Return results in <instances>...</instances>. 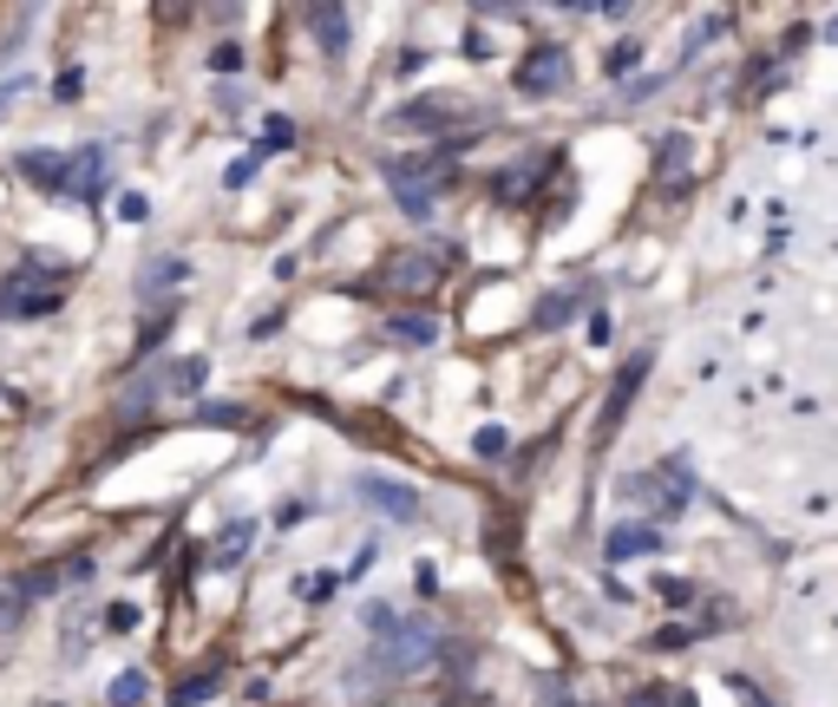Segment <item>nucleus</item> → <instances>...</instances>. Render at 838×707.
Segmentation results:
<instances>
[{
  "instance_id": "1",
  "label": "nucleus",
  "mask_w": 838,
  "mask_h": 707,
  "mask_svg": "<svg viewBox=\"0 0 838 707\" xmlns=\"http://www.w3.org/2000/svg\"><path fill=\"white\" fill-rule=\"evenodd\" d=\"M432 648H439V636H432V623H426V616H413V623H394L387 636L367 648V662H360L354 675H360V682H374V688H380V682H400V675H413ZM360 682H354V688H360Z\"/></svg>"
},
{
  "instance_id": "2",
  "label": "nucleus",
  "mask_w": 838,
  "mask_h": 707,
  "mask_svg": "<svg viewBox=\"0 0 838 707\" xmlns=\"http://www.w3.org/2000/svg\"><path fill=\"white\" fill-rule=\"evenodd\" d=\"M387 184H394V204H400L407 216H432L439 191H446V151L394 157V164H387Z\"/></svg>"
},
{
  "instance_id": "3",
  "label": "nucleus",
  "mask_w": 838,
  "mask_h": 707,
  "mask_svg": "<svg viewBox=\"0 0 838 707\" xmlns=\"http://www.w3.org/2000/svg\"><path fill=\"white\" fill-rule=\"evenodd\" d=\"M209 373V360H197V354H184V360H171V367H151V373H139V387L119 400V413L125 420H139L151 400H164V393H197Z\"/></svg>"
},
{
  "instance_id": "4",
  "label": "nucleus",
  "mask_w": 838,
  "mask_h": 707,
  "mask_svg": "<svg viewBox=\"0 0 838 707\" xmlns=\"http://www.w3.org/2000/svg\"><path fill=\"white\" fill-rule=\"evenodd\" d=\"M623 498H642L655 504V518H682L688 498H695V479H688V459H662L648 479H623Z\"/></svg>"
},
{
  "instance_id": "5",
  "label": "nucleus",
  "mask_w": 838,
  "mask_h": 707,
  "mask_svg": "<svg viewBox=\"0 0 838 707\" xmlns=\"http://www.w3.org/2000/svg\"><path fill=\"white\" fill-rule=\"evenodd\" d=\"M60 308V288L47 283V263H20L7 283H0V315L7 321H40Z\"/></svg>"
},
{
  "instance_id": "6",
  "label": "nucleus",
  "mask_w": 838,
  "mask_h": 707,
  "mask_svg": "<svg viewBox=\"0 0 838 707\" xmlns=\"http://www.w3.org/2000/svg\"><path fill=\"white\" fill-rule=\"evenodd\" d=\"M105 177H112V157H105V144H79V151H67V164H60V177H53V197L99 204V197H105Z\"/></svg>"
},
{
  "instance_id": "7",
  "label": "nucleus",
  "mask_w": 838,
  "mask_h": 707,
  "mask_svg": "<svg viewBox=\"0 0 838 707\" xmlns=\"http://www.w3.org/2000/svg\"><path fill=\"white\" fill-rule=\"evenodd\" d=\"M511 79H518L524 99H551V92H563V85H570V47H558V40L524 47V60H518Z\"/></svg>"
},
{
  "instance_id": "8",
  "label": "nucleus",
  "mask_w": 838,
  "mask_h": 707,
  "mask_svg": "<svg viewBox=\"0 0 838 707\" xmlns=\"http://www.w3.org/2000/svg\"><path fill=\"white\" fill-rule=\"evenodd\" d=\"M648 360L655 354H628L623 367H616V380H610V400H603V420H596V439H616V426H623L628 400L642 393V380H648Z\"/></svg>"
},
{
  "instance_id": "9",
  "label": "nucleus",
  "mask_w": 838,
  "mask_h": 707,
  "mask_svg": "<svg viewBox=\"0 0 838 707\" xmlns=\"http://www.w3.org/2000/svg\"><path fill=\"white\" fill-rule=\"evenodd\" d=\"M354 492H360V504H374V511H380V518H394V524L426 518V498H419L413 485H394V479H360Z\"/></svg>"
},
{
  "instance_id": "10",
  "label": "nucleus",
  "mask_w": 838,
  "mask_h": 707,
  "mask_svg": "<svg viewBox=\"0 0 838 707\" xmlns=\"http://www.w3.org/2000/svg\"><path fill=\"white\" fill-rule=\"evenodd\" d=\"M432 283H439V256H419V249L394 256V263L380 269V288H400V295H426Z\"/></svg>"
},
{
  "instance_id": "11",
  "label": "nucleus",
  "mask_w": 838,
  "mask_h": 707,
  "mask_svg": "<svg viewBox=\"0 0 838 707\" xmlns=\"http://www.w3.org/2000/svg\"><path fill=\"white\" fill-rule=\"evenodd\" d=\"M394 125H407V132H446V125H466V105H446V92H432V99L400 105Z\"/></svg>"
},
{
  "instance_id": "12",
  "label": "nucleus",
  "mask_w": 838,
  "mask_h": 707,
  "mask_svg": "<svg viewBox=\"0 0 838 707\" xmlns=\"http://www.w3.org/2000/svg\"><path fill=\"white\" fill-rule=\"evenodd\" d=\"M308 27H315V40H321L328 60H348V47H354L348 7H308Z\"/></svg>"
},
{
  "instance_id": "13",
  "label": "nucleus",
  "mask_w": 838,
  "mask_h": 707,
  "mask_svg": "<svg viewBox=\"0 0 838 707\" xmlns=\"http://www.w3.org/2000/svg\"><path fill=\"white\" fill-rule=\"evenodd\" d=\"M249 544H256V518H229L223 537L209 544V570H236L243 557H249Z\"/></svg>"
},
{
  "instance_id": "14",
  "label": "nucleus",
  "mask_w": 838,
  "mask_h": 707,
  "mask_svg": "<svg viewBox=\"0 0 838 707\" xmlns=\"http://www.w3.org/2000/svg\"><path fill=\"white\" fill-rule=\"evenodd\" d=\"M648 551H662V531H655V524H616V531H610V564L648 557Z\"/></svg>"
},
{
  "instance_id": "15",
  "label": "nucleus",
  "mask_w": 838,
  "mask_h": 707,
  "mask_svg": "<svg viewBox=\"0 0 838 707\" xmlns=\"http://www.w3.org/2000/svg\"><path fill=\"white\" fill-rule=\"evenodd\" d=\"M209 695H223V662H204V668H191L177 688H171V707H197Z\"/></svg>"
},
{
  "instance_id": "16",
  "label": "nucleus",
  "mask_w": 838,
  "mask_h": 707,
  "mask_svg": "<svg viewBox=\"0 0 838 707\" xmlns=\"http://www.w3.org/2000/svg\"><path fill=\"white\" fill-rule=\"evenodd\" d=\"M387 335H394V341H407V348H426V341H439V321H432V315H394V321H387Z\"/></svg>"
},
{
  "instance_id": "17",
  "label": "nucleus",
  "mask_w": 838,
  "mask_h": 707,
  "mask_svg": "<svg viewBox=\"0 0 838 707\" xmlns=\"http://www.w3.org/2000/svg\"><path fill=\"white\" fill-rule=\"evenodd\" d=\"M570 315H576V295H570V288H563V295H544V308H538V315H531V321H538V328H563V321H570Z\"/></svg>"
},
{
  "instance_id": "18",
  "label": "nucleus",
  "mask_w": 838,
  "mask_h": 707,
  "mask_svg": "<svg viewBox=\"0 0 838 707\" xmlns=\"http://www.w3.org/2000/svg\"><path fill=\"white\" fill-rule=\"evenodd\" d=\"M105 701H112V707H139L144 701V675H139V668H125V675L112 682V695H105Z\"/></svg>"
},
{
  "instance_id": "19",
  "label": "nucleus",
  "mask_w": 838,
  "mask_h": 707,
  "mask_svg": "<svg viewBox=\"0 0 838 707\" xmlns=\"http://www.w3.org/2000/svg\"><path fill=\"white\" fill-rule=\"evenodd\" d=\"M655 171H662V177H682V171H688V139H662Z\"/></svg>"
},
{
  "instance_id": "20",
  "label": "nucleus",
  "mask_w": 838,
  "mask_h": 707,
  "mask_svg": "<svg viewBox=\"0 0 838 707\" xmlns=\"http://www.w3.org/2000/svg\"><path fill=\"white\" fill-rule=\"evenodd\" d=\"M197 420H216V426H243L249 420V413H243V407H229V400H204V407H197Z\"/></svg>"
},
{
  "instance_id": "21",
  "label": "nucleus",
  "mask_w": 838,
  "mask_h": 707,
  "mask_svg": "<svg viewBox=\"0 0 838 707\" xmlns=\"http://www.w3.org/2000/svg\"><path fill=\"white\" fill-rule=\"evenodd\" d=\"M157 283H184V263L171 256V263H151V269H144V276H139V288H144V295H151V288H157Z\"/></svg>"
},
{
  "instance_id": "22",
  "label": "nucleus",
  "mask_w": 838,
  "mask_h": 707,
  "mask_svg": "<svg viewBox=\"0 0 838 707\" xmlns=\"http://www.w3.org/2000/svg\"><path fill=\"white\" fill-rule=\"evenodd\" d=\"M171 321H177V315H171V308H157V315L144 321V335H139V354H151V348H157V341L171 335Z\"/></svg>"
},
{
  "instance_id": "23",
  "label": "nucleus",
  "mask_w": 838,
  "mask_h": 707,
  "mask_svg": "<svg viewBox=\"0 0 838 707\" xmlns=\"http://www.w3.org/2000/svg\"><path fill=\"white\" fill-rule=\"evenodd\" d=\"M105 629H112V636H132V629H139V609H132V603H112V609H105Z\"/></svg>"
},
{
  "instance_id": "24",
  "label": "nucleus",
  "mask_w": 838,
  "mask_h": 707,
  "mask_svg": "<svg viewBox=\"0 0 838 707\" xmlns=\"http://www.w3.org/2000/svg\"><path fill=\"white\" fill-rule=\"evenodd\" d=\"M360 623H367V636L380 642L387 629H394V609H387V603H367V616H360Z\"/></svg>"
},
{
  "instance_id": "25",
  "label": "nucleus",
  "mask_w": 838,
  "mask_h": 707,
  "mask_svg": "<svg viewBox=\"0 0 838 707\" xmlns=\"http://www.w3.org/2000/svg\"><path fill=\"white\" fill-rule=\"evenodd\" d=\"M288 139H295V125H288V119H269V125H263V157H269V151H282Z\"/></svg>"
},
{
  "instance_id": "26",
  "label": "nucleus",
  "mask_w": 838,
  "mask_h": 707,
  "mask_svg": "<svg viewBox=\"0 0 838 707\" xmlns=\"http://www.w3.org/2000/svg\"><path fill=\"white\" fill-rule=\"evenodd\" d=\"M668 695H675V688H662V682H655V688H635L628 707H668Z\"/></svg>"
},
{
  "instance_id": "27",
  "label": "nucleus",
  "mask_w": 838,
  "mask_h": 707,
  "mask_svg": "<svg viewBox=\"0 0 838 707\" xmlns=\"http://www.w3.org/2000/svg\"><path fill=\"white\" fill-rule=\"evenodd\" d=\"M209 66H216V72H236V66H243V47H229V40H223V47L209 53Z\"/></svg>"
},
{
  "instance_id": "28",
  "label": "nucleus",
  "mask_w": 838,
  "mask_h": 707,
  "mask_svg": "<svg viewBox=\"0 0 838 707\" xmlns=\"http://www.w3.org/2000/svg\"><path fill=\"white\" fill-rule=\"evenodd\" d=\"M256 164H263V151H249L243 164H229V191H236V184H249V177H256Z\"/></svg>"
},
{
  "instance_id": "29",
  "label": "nucleus",
  "mask_w": 838,
  "mask_h": 707,
  "mask_svg": "<svg viewBox=\"0 0 838 707\" xmlns=\"http://www.w3.org/2000/svg\"><path fill=\"white\" fill-rule=\"evenodd\" d=\"M635 60H642V47H635V40H623V47L610 53V72H628V66H635Z\"/></svg>"
},
{
  "instance_id": "30",
  "label": "nucleus",
  "mask_w": 838,
  "mask_h": 707,
  "mask_svg": "<svg viewBox=\"0 0 838 707\" xmlns=\"http://www.w3.org/2000/svg\"><path fill=\"white\" fill-rule=\"evenodd\" d=\"M472 445H479V452H486V459H498V452H504V432H498V426H486V432H479V439H472Z\"/></svg>"
},
{
  "instance_id": "31",
  "label": "nucleus",
  "mask_w": 838,
  "mask_h": 707,
  "mask_svg": "<svg viewBox=\"0 0 838 707\" xmlns=\"http://www.w3.org/2000/svg\"><path fill=\"white\" fill-rule=\"evenodd\" d=\"M119 216H125V223H144V216H151V204H144V197H119Z\"/></svg>"
},
{
  "instance_id": "32",
  "label": "nucleus",
  "mask_w": 838,
  "mask_h": 707,
  "mask_svg": "<svg viewBox=\"0 0 838 707\" xmlns=\"http://www.w3.org/2000/svg\"><path fill=\"white\" fill-rule=\"evenodd\" d=\"M668 707H701V701L688 695V688H675V695H668Z\"/></svg>"
}]
</instances>
